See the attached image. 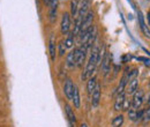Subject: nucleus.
Here are the masks:
<instances>
[{
  "label": "nucleus",
  "mask_w": 150,
  "mask_h": 127,
  "mask_svg": "<svg viewBox=\"0 0 150 127\" xmlns=\"http://www.w3.org/2000/svg\"><path fill=\"white\" fill-rule=\"evenodd\" d=\"M137 88H139V80H137V77H135V79H133V80H131L128 82L127 94L128 95H133L135 91L137 90Z\"/></svg>",
  "instance_id": "obj_18"
},
{
  "label": "nucleus",
  "mask_w": 150,
  "mask_h": 127,
  "mask_svg": "<svg viewBox=\"0 0 150 127\" xmlns=\"http://www.w3.org/2000/svg\"><path fill=\"white\" fill-rule=\"evenodd\" d=\"M43 1H44V4H45V5L50 6V4H51V1H52V0H43Z\"/></svg>",
  "instance_id": "obj_27"
},
{
  "label": "nucleus",
  "mask_w": 150,
  "mask_h": 127,
  "mask_svg": "<svg viewBox=\"0 0 150 127\" xmlns=\"http://www.w3.org/2000/svg\"><path fill=\"white\" fill-rule=\"evenodd\" d=\"M128 117H129V119H131L132 121H136V118H137V110L131 108V109L128 110Z\"/></svg>",
  "instance_id": "obj_25"
},
{
  "label": "nucleus",
  "mask_w": 150,
  "mask_h": 127,
  "mask_svg": "<svg viewBox=\"0 0 150 127\" xmlns=\"http://www.w3.org/2000/svg\"><path fill=\"white\" fill-rule=\"evenodd\" d=\"M66 66L72 70L76 67V59H75V51H71L66 57Z\"/></svg>",
  "instance_id": "obj_16"
},
{
  "label": "nucleus",
  "mask_w": 150,
  "mask_h": 127,
  "mask_svg": "<svg viewBox=\"0 0 150 127\" xmlns=\"http://www.w3.org/2000/svg\"><path fill=\"white\" fill-rule=\"evenodd\" d=\"M133 99H132V108L135 110L140 109L143 101H144V91L142 89H139L133 94Z\"/></svg>",
  "instance_id": "obj_4"
},
{
  "label": "nucleus",
  "mask_w": 150,
  "mask_h": 127,
  "mask_svg": "<svg viewBox=\"0 0 150 127\" xmlns=\"http://www.w3.org/2000/svg\"><path fill=\"white\" fill-rule=\"evenodd\" d=\"M98 52H99V48L95 45L93 48V51H91V55L90 58L87 62V66H86V70L82 73V81H86L88 79H90L93 76L94 72L96 71V67L98 65Z\"/></svg>",
  "instance_id": "obj_1"
},
{
  "label": "nucleus",
  "mask_w": 150,
  "mask_h": 127,
  "mask_svg": "<svg viewBox=\"0 0 150 127\" xmlns=\"http://www.w3.org/2000/svg\"><path fill=\"white\" fill-rule=\"evenodd\" d=\"M81 127H89V126H88L86 123H82V124H81Z\"/></svg>",
  "instance_id": "obj_29"
},
{
  "label": "nucleus",
  "mask_w": 150,
  "mask_h": 127,
  "mask_svg": "<svg viewBox=\"0 0 150 127\" xmlns=\"http://www.w3.org/2000/svg\"><path fill=\"white\" fill-rule=\"evenodd\" d=\"M148 106H150V95H149V97H148V99H147V108Z\"/></svg>",
  "instance_id": "obj_28"
},
{
  "label": "nucleus",
  "mask_w": 150,
  "mask_h": 127,
  "mask_svg": "<svg viewBox=\"0 0 150 127\" xmlns=\"http://www.w3.org/2000/svg\"><path fill=\"white\" fill-rule=\"evenodd\" d=\"M65 111H66V116L68 118V121H69L71 127H76V117H75L73 109L68 104H66L65 105Z\"/></svg>",
  "instance_id": "obj_10"
},
{
  "label": "nucleus",
  "mask_w": 150,
  "mask_h": 127,
  "mask_svg": "<svg viewBox=\"0 0 150 127\" xmlns=\"http://www.w3.org/2000/svg\"><path fill=\"white\" fill-rule=\"evenodd\" d=\"M96 36H97V29H96V27H95V26H93V30H91L90 35H89V37H88L87 42L83 44V45H84V48H86L87 50H89V49H91V48H93L95 40H96Z\"/></svg>",
  "instance_id": "obj_12"
},
{
  "label": "nucleus",
  "mask_w": 150,
  "mask_h": 127,
  "mask_svg": "<svg viewBox=\"0 0 150 127\" xmlns=\"http://www.w3.org/2000/svg\"><path fill=\"white\" fill-rule=\"evenodd\" d=\"M66 45H65V42L64 40H61L60 43H59V45H58V53L60 57H64L65 53H66Z\"/></svg>",
  "instance_id": "obj_24"
},
{
  "label": "nucleus",
  "mask_w": 150,
  "mask_h": 127,
  "mask_svg": "<svg viewBox=\"0 0 150 127\" xmlns=\"http://www.w3.org/2000/svg\"><path fill=\"white\" fill-rule=\"evenodd\" d=\"M74 37L75 36L74 34H73V31H71V33L67 34V38L65 40V45H66L67 49H71L73 46V44H74Z\"/></svg>",
  "instance_id": "obj_21"
},
{
  "label": "nucleus",
  "mask_w": 150,
  "mask_h": 127,
  "mask_svg": "<svg viewBox=\"0 0 150 127\" xmlns=\"http://www.w3.org/2000/svg\"><path fill=\"white\" fill-rule=\"evenodd\" d=\"M89 8H90V0H82L80 6H79V9H77L76 18H80L83 20L87 16V14L89 13Z\"/></svg>",
  "instance_id": "obj_5"
},
{
  "label": "nucleus",
  "mask_w": 150,
  "mask_h": 127,
  "mask_svg": "<svg viewBox=\"0 0 150 127\" xmlns=\"http://www.w3.org/2000/svg\"><path fill=\"white\" fill-rule=\"evenodd\" d=\"M76 1H77V2H80V1H81V0H76Z\"/></svg>",
  "instance_id": "obj_30"
},
{
  "label": "nucleus",
  "mask_w": 150,
  "mask_h": 127,
  "mask_svg": "<svg viewBox=\"0 0 150 127\" xmlns=\"http://www.w3.org/2000/svg\"><path fill=\"white\" fill-rule=\"evenodd\" d=\"M102 72L104 75H108V73L110 72V68H111V57L109 53H106L104 59L102 60Z\"/></svg>",
  "instance_id": "obj_13"
},
{
  "label": "nucleus",
  "mask_w": 150,
  "mask_h": 127,
  "mask_svg": "<svg viewBox=\"0 0 150 127\" xmlns=\"http://www.w3.org/2000/svg\"><path fill=\"white\" fill-rule=\"evenodd\" d=\"M142 120H143L144 124H147L148 121H150V106H148L147 110H144V114H143Z\"/></svg>",
  "instance_id": "obj_26"
},
{
  "label": "nucleus",
  "mask_w": 150,
  "mask_h": 127,
  "mask_svg": "<svg viewBox=\"0 0 150 127\" xmlns=\"http://www.w3.org/2000/svg\"><path fill=\"white\" fill-rule=\"evenodd\" d=\"M99 101H100V86L97 83L94 91H93V94H91V104H93L94 108L98 106Z\"/></svg>",
  "instance_id": "obj_9"
},
{
  "label": "nucleus",
  "mask_w": 150,
  "mask_h": 127,
  "mask_svg": "<svg viewBox=\"0 0 150 127\" xmlns=\"http://www.w3.org/2000/svg\"><path fill=\"white\" fill-rule=\"evenodd\" d=\"M96 84H97V77H96V76H91L90 79H88V83H87V90H88L89 96H91V94H93V91H94Z\"/></svg>",
  "instance_id": "obj_19"
},
{
  "label": "nucleus",
  "mask_w": 150,
  "mask_h": 127,
  "mask_svg": "<svg viewBox=\"0 0 150 127\" xmlns=\"http://www.w3.org/2000/svg\"><path fill=\"white\" fill-rule=\"evenodd\" d=\"M139 22H140L141 30L144 33V35L147 37H150V31H149V29L147 28L146 23H144V20H143V16H142V13H141V12H139Z\"/></svg>",
  "instance_id": "obj_20"
},
{
  "label": "nucleus",
  "mask_w": 150,
  "mask_h": 127,
  "mask_svg": "<svg viewBox=\"0 0 150 127\" xmlns=\"http://www.w3.org/2000/svg\"><path fill=\"white\" fill-rule=\"evenodd\" d=\"M127 82H128V80H127V75H126V73H125L124 76H122V79L120 80V82H119V84H118L117 90H115V95H117V96L120 95V94H124L125 88H126V86H127Z\"/></svg>",
  "instance_id": "obj_17"
},
{
  "label": "nucleus",
  "mask_w": 150,
  "mask_h": 127,
  "mask_svg": "<svg viewBox=\"0 0 150 127\" xmlns=\"http://www.w3.org/2000/svg\"><path fill=\"white\" fill-rule=\"evenodd\" d=\"M125 99H126V95L125 92L124 94H120L117 96L115 98V102H114V109L115 111H121L124 108V103H125Z\"/></svg>",
  "instance_id": "obj_15"
},
{
  "label": "nucleus",
  "mask_w": 150,
  "mask_h": 127,
  "mask_svg": "<svg viewBox=\"0 0 150 127\" xmlns=\"http://www.w3.org/2000/svg\"><path fill=\"white\" fill-rule=\"evenodd\" d=\"M148 16H149V20H150V14H149V15H148Z\"/></svg>",
  "instance_id": "obj_31"
},
{
  "label": "nucleus",
  "mask_w": 150,
  "mask_h": 127,
  "mask_svg": "<svg viewBox=\"0 0 150 127\" xmlns=\"http://www.w3.org/2000/svg\"><path fill=\"white\" fill-rule=\"evenodd\" d=\"M94 13L93 12H89L88 14H87V16L83 18V21H82V24H81V29H80V38L83 36L84 34H86V31L93 26V22H94Z\"/></svg>",
  "instance_id": "obj_3"
},
{
  "label": "nucleus",
  "mask_w": 150,
  "mask_h": 127,
  "mask_svg": "<svg viewBox=\"0 0 150 127\" xmlns=\"http://www.w3.org/2000/svg\"><path fill=\"white\" fill-rule=\"evenodd\" d=\"M60 28H61L62 35H67L69 33V29H71V15L68 13H64L62 14Z\"/></svg>",
  "instance_id": "obj_6"
},
{
  "label": "nucleus",
  "mask_w": 150,
  "mask_h": 127,
  "mask_svg": "<svg viewBox=\"0 0 150 127\" xmlns=\"http://www.w3.org/2000/svg\"><path fill=\"white\" fill-rule=\"evenodd\" d=\"M73 88H74V83L71 79H67L65 84H64V94L66 95L67 99H71L72 101V97H73Z\"/></svg>",
  "instance_id": "obj_7"
},
{
  "label": "nucleus",
  "mask_w": 150,
  "mask_h": 127,
  "mask_svg": "<svg viewBox=\"0 0 150 127\" xmlns=\"http://www.w3.org/2000/svg\"><path fill=\"white\" fill-rule=\"evenodd\" d=\"M72 102L74 104V106L76 109H79L81 106V97H80V90L77 88V86L74 84V88H73V97H72Z\"/></svg>",
  "instance_id": "obj_14"
},
{
  "label": "nucleus",
  "mask_w": 150,
  "mask_h": 127,
  "mask_svg": "<svg viewBox=\"0 0 150 127\" xmlns=\"http://www.w3.org/2000/svg\"><path fill=\"white\" fill-rule=\"evenodd\" d=\"M124 116L122 114H119V116H117L114 119L112 120V126L113 127H121L122 126V124H124Z\"/></svg>",
  "instance_id": "obj_22"
},
{
  "label": "nucleus",
  "mask_w": 150,
  "mask_h": 127,
  "mask_svg": "<svg viewBox=\"0 0 150 127\" xmlns=\"http://www.w3.org/2000/svg\"><path fill=\"white\" fill-rule=\"evenodd\" d=\"M77 9H79V2L76 0H72V2H71V14H72L73 18H76Z\"/></svg>",
  "instance_id": "obj_23"
},
{
  "label": "nucleus",
  "mask_w": 150,
  "mask_h": 127,
  "mask_svg": "<svg viewBox=\"0 0 150 127\" xmlns=\"http://www.w3.org/2000/svg\"><path fill=\"white\" fill-rule=\"evenodd\" d=\"M149 88H150V82H149Z\"/></svg>",
  "instance_id": "obj_32"
},
{
  "label": "nucleus",
  "mask_w": 150,
  "mask_h": 127,
  "mask_svg": "<svg viewBox=\"0 0 150 127\" xmlns=\"http://www.w3.org/2000/svg\"><path fill=\"white\" fill-rule=\"evenodd\" d=\"M75 51V59H76V67H82L83 62L86 60L87 57V49L84 48V45H81L79 48H76L74 50Z\"/></svg>",
  "instance_id": "obj_2"
},
{
  "label": "nucleus",
  "mask_w": 150,
  "mask_h": 127,
  "mask_svg": "<svg viewBox=\"0 0 150 127\" xmlns=\"http://www.w3.org/2000/svg\"><path fill=\"white\" fill-rule=\"evenodd\" d=\"M58 1L59 0H52L50 4V13H49V18L51 23L56 22L57 20V9H58Z\"/></svg>",
  "instance_id": "obj_11"
},
{
  "label": "nucleus",
  "mask_w": 150,
  "mask_h": 127,
  "mask_svg": "<svg viewBox=\"0 0 150 127\" xmlns=\"http://www.w3.org/2000/svg\"><path fill=\"white\" fill-rule=\"evenodd\" d=\"M49 52H50V57H51V61H56L57 57V46H56V38L53 35L50 36V40H49Z\"/></svg>",
  "instance_id": "obj_8"
}]
</instances>
